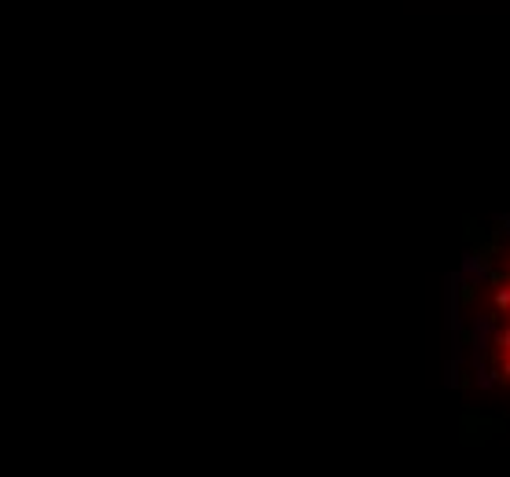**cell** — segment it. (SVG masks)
I'll use <instances>...</instances> for the list:
<instances>
[{"label":"cell","mask_w":510,"mask_h":477,"mask_svg":"<svg viewBox=\"0 0 510 477\" xmlns=\"http://www.w3.org/2000/svg\"><path fill=\"white\" fill-rule=\"evenodd\" d=\"M485 360L503 393H510V253L492 275L485 301Z\"/></svg>","instance_id":"6da1fadb"}]
</instances>
